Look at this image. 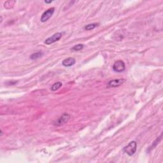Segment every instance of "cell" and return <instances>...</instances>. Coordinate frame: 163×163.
<instances>
[{
  "instance_id": "cell-1",
  "label": "cell",
  "mask_w": 163,
  "mask_h": 163,
  "mask_svg": "<svg viewBox=\"0 0 163 163\" xmlns=\"http://www.w3.org/2000/svg\"><path fill=\"white\" fill-rule=\"evenodd\" d=\"M137 148V143L136 141H132L123 148L124 152L129 156H132L135 153Z\"/></svg>"
},
{
  "instance_id": "cell-2",
  "label": "cell",
  "mask_w": 163,
  "mask_h": 163,
  "mask_svg": "<svg viewBox=\"0 0 163 163\" xmlns=\"http://www.w3.org/2000/svg\"><path fill=\"white\" fill-rule=\"evenodd\" d=\"M113 69L114 71L117 73H122L126 69V64L122 60H117L113 64Z\"/></svg>"
},
{
  "instance_id": "cell-3",
  "label": "cell",
  "mask_w": 163,
  "mask_h": 163,
  "mask_svg": "<svg viewBox=\"0 0 163 163\" xmlns=\"http://www.w3.org/2000/svg\"><path fill=\"white\" fill-rule=\"evenodd\" d=\"M69 119H70V115L69 114H68V113H64L63 115L60 117L54 124L55 126H62V125L66 124L69 121Z\"/></svg>"
},
{
  "instance_id": "cell-4",
  "label": "cell",
  "mask_w": 163,
  "mask_h": 163,
  "mask_svg": "<svg viewBox=\"0 0 163 163\" xmlns=\"http://www.w3.org/2000/svg\"><path fill=\"white\" fill-rule=\"evenodd\" d=\"M62 35L61 33H56L54 34V35L50 36V37L46 39L45 41V43L47 45H50L52 44V43H55V42L59 41V40L62 38Z\"/></svg>"
},
{
  "instance_id": "cell-5",
  "label": "cell",
  "mask_w": 163,
  "mask_h": 163,
  "mask_svg": "<svg viewBox=\"0 0 163 163\" xmlns=\"http://www.w3.org/2000/svg\"><path fill=\"white\" fill-rule=\"evenodd\" d=\"M54 11H55V9L54 8H50V9H48L47 10H46L45 12H43V14H42L40 21L42 22H45L46 21H48L50 17L52 16V15L54 14Z\"/></svg>"
},
{
  "instance_id": "cell-6",
  "label": "cell",
  "mask_w": 163,
  "mask_h": 163,
  "mask_svg": "<svg viewBox=\"0 0 163 163\" xmlns=\"http://www.w3.org/2000/svg\"><path fill=\"white\" fill-rule=\"evenodd\" d=\"M126 81V79L124 78H119V79H114L108 81L107 86L108 87H117L123 84Z\"/></svg>"
},
{
  "instance_id": "cell-7",
  "label": "cell",
  "mask_w": 163,
  "mask_h": 163,
  "mask_svg": "<svg viewBox=\"0 0 163 163\" xmlns=\"http://www.w3.org/2000/svg\"><path fill=\"white\" fill-rule=\"evenodd\" d=\"M76 62V60L73 57H68V58L65 59L62 61V64L64 66L66 67H70L74 65Z\"/></svg>"
},
{
  "instance_id": "cell-8",
  "label": "cell",
  "mask_w": 163,
  "mask_h": 163,
  "mask_svg": "<svg viewBox=\"0 0 163 163\" xmlns=\"http://www.w3.org/2000/svg\"><path fill=\"white\" fill-rule=\"evenodd\" d=\"M43 55V53L42 52H37L33 53L32 55H31L30 59L32 60H36L40 57H42Z\"/></svg>"
},
{
  "instance_id": "cell-9",
  "label": "cell",
  "mask_w": 163,
  "mask_h": 163,
  "mask_svg": "<svg viewBox=\"0 0 163 163\" xmlns=\"http://www.w3.org/2000/svg\"><path fill=\"white\" fill-rule=\"evenodd\" d=\"M161 139H162V134H160V136L158 137V138H157L156 140H155L154 141H153V143H152V145H151L150 146L149 148H148V152H149V151H150V150H152V149H153V148H154L155 147V146H156L158 144H159V143L160 142V141L161 140Z\"/></svg>"
},
{
  "instance_id": "cell-10",
  "label": "cell",
  "mask_w": 163,
  "mask_h": 163,
  "mask_svg": "<svg viewBox=\"0 0 163 163\" xmlns=\"http://www.w3.org/2000/svg\"><path fill=\"white\" fill-rule=\"evenodd\" d=\"M62 84L61 83V82H60V81H58V82H55V83H54V84L52 86L51 91L53 92L56 91L58 90L59 89L61 88V87H62Z\"/></svg>"
},
{
  "instance_id": "cell-11",
  "label": "cell",
  "mask_w": 163,
  "mask_h": 163,
  "mask_svg": "<svg viewBox=\"0 0 163 163\" xmlns=\"http://www.w3.org/2000/svg\"><path fill=\"white\" fill-rule=\"evenodd\" d=\"M15 1H7L5 3L4 7L6 9H10L13 8L14 6V4L15 3Z\"/></svg>"
},
{
  "instance_id": "cell-12",
  "label": "cell",
  "mask_w": 163,
  "mask_h": 163,
  "mask_svg": "<svg viewBox=\"0 0 163 163\" xmlns=\"http://www.w3.org/2000/svg\"><path fill=\"white\" fill-rule=\"evenodd\" d=\"M100 24L99 23H93V24H88V25H86L85 26L84 29L87 31H90L92 30V29H94V28H96V27L99 26Z\"/></svg>"
},
{
  "instance_id": "cell-13",
  "label": "cell",
  "mask_w": 163,
  "mask_h": 163,
  "mask_svg": "<svg viewBox=\"0 0 163 163\" xmlns=\"http://www.w3.org/2000/svg\"><path fill=\"white\" fill-rule=\"evenodd\" d=\"M84 45L83 44H78L74 46L73 47H72L71 48V50H73V51H78V50H81L84 48Z\"/></svg>"
},
{
  "instance_id": "cell-14",
  "label": "cell",
  "mask_w": 163,
  "mask_h": 163,
  "mask_svg": "<svg viewBox=\"0 0 163 163\" xmlns=\"http://www.w3.org/2000/svg\"><path fill=\"white\" fill-rule=\"evenodd\" d=\"M53 1H49V2H48V1H45V3H51Z\"/></svg>"
},
{
  "instance_id": "cell-15",
  "label": "cell",
  "mask_w": 163,
  "mask_h": 163,
  "mask_svg": "<svg viewBox=\"0 0 163 163\" xmlns=\"http://www.w3.org/2000/svg\"><path fill=\"white\" fill-rule=\"evenodd\" d=\"M3 131H2V130L1 129V134H0V136H2L3 135Z\"/></svg>"
}]
</instances>
